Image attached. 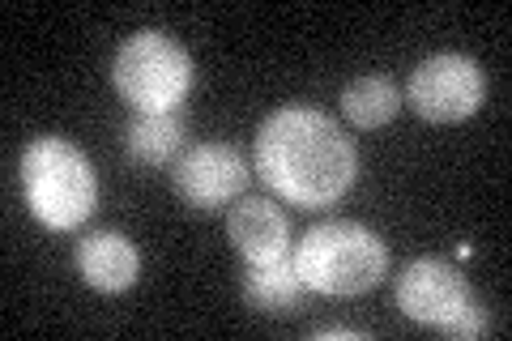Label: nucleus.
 <instances>
[{
    "label": "nucleus",
    "mask_w": 512,
    "mask_h": 341,
    "mask_svg": "<svg viewBox=\"0 0 512 341\" xmlns=\"http://www.w3.org/2000/svg\"><path fill=\"white\" fill-rule=\"evenodd\" d=\"M111 81L133 111H175L192 90V56L163 30H137L111 60Z\"/></svg>",
    "instance_id": "nucleus-4"
},
{
    "label": "nucleus",
    "mask_w": 512,
    "mask_h": 341,
    "mask_svg": "<svg viewBox=\"0 0 512 341\" xmlns=\"http://www.w3.org/2000/svg\"><path fill=\"white\" fill-rule=\"evenodd\" d=\"M483 94H487L483 69L470 56L444 52L414 69L406 99L427 124H457L483 107Z\"/></svg>",
    "instance_id": "nucleus-5"
},
{
    "label": "nucleus",
    "mask_w": 512,
    "mask_h": 341,
    "mask_svg": "<svg viewBox=\"0 0 512 341\" xmlns=\"http://www.w3.org/2000/svg\"><path fill=\"white\" fill-rule=\"evenodd\" d=\"M22 192L26 205L52 231H77L99 201L90 158L64 137H39L22 154Z\"/></svg>",
    "instance_id": "nucleus-3"
},
{
    "label": "nucleus",
    "mask_w": 512,
    "mask_h": 341,
    "mask_svg": "<svg viewBox=\"0 0 512 341\" xmlns=\"http://www.w3.org/2000/svg\"><path fill=\"white\" fill-rule=\"evenodd\" d=\"M487 324H491V320H487V312H483V303L474 299L470 307H461V312L448 320L440 333H444V337H457V341H470V337H483Z\"/></svg>",
    "instance_id": "nucleus-13"
},
{
    "label": "nucleus",
    "mask_w": 512,
    "mask_h": 341,
    "mask_svg": "<svg viewBox=\"0 0 512 341\" xmlns=\"http://www.w3.org/2000/svg\"><path fill=\"white\" fill-rule=\"evenodd\" d=\"M171 180L192 209H218L248 188V162L235 145H192L175 158Z\"/></svg>",
    "instance_id": "nucleus-7"
},
{
    "label": "nucleus",
    "mask_w": 512,
    "mask_h": 341,
    "mask_svg": "<svg viewBox=\"0 0 512 341\" xmlns=\"http://www.w3.org/2000/svg\"><path fill=\"white\" fill-rule=\"evenodd\" d=\"M402 111V94L389 77H359L342 94V116L355 128H380Z\"/></svg>",
    "instance_id": "nucleus-12"
},
{
    "label": "nucleus",
    "mask_w": 512,
    "mask_h": 341,
    "mask_svg": "<svg viewBox=\"0 0 512 341\" xmlns=\"http://www.w3.org/2000/svg\"><path fill=\"white\" fill-rule=\"evenodd\" d=\"M184 137H188V120L180 107L175 111H137V116L128 120L124 150L137 167H167V162L180 158Z\"/></svg>",
    "instance_id": "nucleus-10"
},
{
    "label": "nucleus",
    "mask_w": 512,
    "mask_h": 341,
    "mask_svg": "<svg viewBox=\"0 0 512 341\" xmlns=\"http://www.w3.org/2000/svg\"><path fill=\"white\" fill-rule=\"evenodd\" d=\"M295 273L303 286L329 299H355L384 282L389 252L376 231L359 222H325L312 226L295 248Z\"/></svg>",
    "instance_id": "nucleus-2"
},
{
    "label": "nucleus",
    "mask_w": 512,
    "mask_h": 341,
    "mask_svg": "<svg viewBox=\"0 0 512 341\" xmlns=\"http://www.w3.org/2000/svg\"><path fill=\"white\" fill-rule=\"evenodd\" d=\"M474 303V290L461 273L448 261H410L397 273V307L414 320V324H431V329H444L461 307Z\"/></svg>",
    "instance_id": "nucleus-6"
},
{
    "label": "nucleus",
    "mask_w": 512,
    "mask_h": 341,
    "mask_svg": "<svg viewBox=\"0 0 512 341\" xmlns=\"http://www.w3.org/2000/svg\"><path fill=\"white\" fill-rule=\"evenodd\" d=\"M244 299L252 312L265 316H295L303 312V299H308V286L295 273V261H269V265H248L244 273Z\"/></svg>",
    "instance_id": "nucleus-11"
},
{
    "label": "nucleus",
    "mask_w": 512,
    "mask_h": 341,
    "mask_svg": "<svg viewBox=\"0 0 512 341\" xmlns=\"http://www.w3.org/2000/svg\"><path fill=\"white\" fill-rule=\"evenodd\" d=\"M261 180L299 209H325L355 184L359 154L325 111L282 107L256 133Z\"/></svg>",
    "instance_id": "nucleus-1"
},
{
    "label": "nucleus",
    "mask_w": 512,
    "mask_h": 341,
    "mask_svg": "<svg viewBox=\"0 0 512 341\" xmlns=\"http://www.w3.org/2000/svg\"><path fill=\"white\" fill-rule=\"evenodd\" d=\"M227 235L235 243V252L244 256L248 265H269L282 261L286 248H291V222L286 214L265 201V197H244L231 214H227Z\"/></svg>",
    "instance_id": "nucleus-8"
},
{
    "label": "nucleus",
    "mask_w": 512,
    "mask_h": 341,
    "mask_svg": "<svg viewBox=\"0 0 512 341\" xmlns=\"http://www.w3.org/2000/svg\"><path fill=\"white\" fill-rule=\"evenodd\" d=\"M316 337H320V341H333V337H346V341H363V333H359V329H320Z\"/></svg>",
    "instance_id": "nucleus-14"
},
{
    "label": "nucleus",
    "mask_w": 512,
    "mask_h": 341,
    "mask_svg": "<svg viewBox=\"0 0 512 341\" xmlns=\"http://www.w3.org/2000/svg\"><path fill=\"white\" fill-rule=\"evenodd\" d=\"M77 273H82L94 290H103V295H120V290H128L137 282L141 256L124 235L94 231L77 243Z\"/></svg>",
    "instance_id": "nucleus-9"
}]
</instances>
